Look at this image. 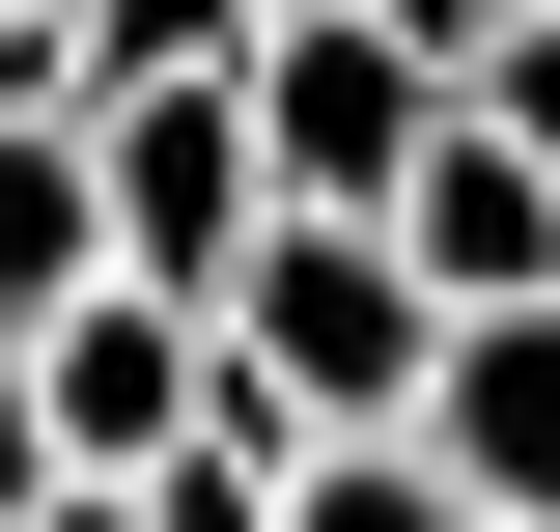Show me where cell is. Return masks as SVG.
Returning a JSON list of instances; mask_svg holds the SVG:
<instances>
[{
  "label": "cell",
  "instance_id": "15",
  "mask_svg": "<svg viewBox=\"0 0 560 532\" xmlns=\"http://www.w3.org/2000/svg\"><path fill=\"white\" fill-rule=\"evenodd\" d=\"M28 28H84V0H28Z\"/></svg>",
  "mask_w": 560,
  "mask_h": 532
},
{
  "label": "cell",
  "instance_id": "3",
  "mask_svg": "<svg viewBox=\"0 0 560 532\" xmlns=\"http://www.w3.org/2000/svg\"><path fill=\"white\" fill-rule=\"evenodd\" d=\"M420 140H448V57H393V28H337V0H280V57H253V169H280V224H393Z\"/></svg>",
  "mask_w": 560,
  "mask_h": 532
},
{
  "label": "cell",
  "instance_id": "6",
  "mask_svg": "<svg viewBox=\"0 0 560 532\" xmlns=\"http://www.w3.org/2000/svg\"><path fill=\"white\" fill-rule=\"evenodd\" d=\"M420 476L477 532H560V309H477L448 336V393H420Z\"/></svg>",
  "mask_w": 560,
  "mask_h": 532
},
{
  "label": "cell",
  "instance_id": "9",
  "mask_svg": "<svg viewBox=\"0 0 560 532\" xmlns=\"http://www.w3.org/2000/svg\"><path fill=\"white\" fill-rule=\"evenodd\" d=\"M280 532H477V505H448L420 449H308V476H280Z\"/></svg>",
  "mask_w": 560,
  "mask_h": 532
},
{
  "label": "cell",
  "instance_id": "11",
  "mask_svg": "<svg viewBox=\"0 0 560 532\" xmlns=\"http://www.w3.org/2000/svg\"><path fill=\"white\" fill-rule=\"evenodd\" d=\"M477 113H504V140H533V169H560V0H533V28H504V57H477Z\"/></svg>",
  "mask_w": 560,
  "mask_h": 532
},
{
  "label": "cell",
  "instance_id": "16",
  "mask_svg": "<svg viewBox=\"0 0 560 532\" xmlns=\"http://www.w3.org/2000/svg\"><path fill=\"white\" fill-rule=\"evenodd\" d=\"M504 28H533V0H504Z\"/></svg>",
  "mask_w": 560,
  "mask_h": 532
},
{
  "label": "cell",
  "instance_id": "5",
  "mask_svg": "<svg viewBox=\"0 0 560 532\" xmlns=\"http://www.w3.org/2000/svg\"><path fill=\"white\" fill-rule=\"evenodd\" d=\"M28 393H57V476H113V505H140V476H168V420L224 393V336L113 280V309H57V336H28Z\"/></svg>",
  "mask_w": 560,
  "mask_h": 532
},
{
  "label": "cell",
  "instance_id": "1",
  "mask_svg": "<svg viewBox=\"0 0 560 532\" xmlns=\"http://www.w3.org/2000/svg\"><path fill=\"white\" fill-rule=\"evenodd\" d=\"M224 365H253L308 449H420V393H448V309L393 280V224H280V253L224 280Z\"/></svg>",
  "mask_w": 560,
  "mask_h": 532
},
{
  "label": "cell",
  "instance_id": "8",
  "mask_svg": "<svg viewBox=\"0 0 560 532\" xmlns=\"http://www.w3.org/2000/svg\"><path fill=\"white\" fill-rule=\"evenodd\" d=\"M28 57H57V113H140V84H253L280 0H84V28H28Z\"/></svg>",
  "mask_w": 560,
  "mask_h": 532
},
{
  "label": "cell",
  "instance_id": "10",
  "mask_svg": "<svg viewBox=\"0 0 560 532\" xmlns=\"http://www.w3.org/2000/svg\"><path fill=\"white\" fill-rule=\"evenodd\" d=\"M28 505H84V476H57V393H28V336H0V532H28Z\"/></svg>",
  "mask_w": 560,
  "mask_h": 532
},
{
  "label": "cell",
  "instance_id": "2",
  "mask_svg": "<svg viewBox=\"0 0 560 532\" xmlns=\"http://www.w3.org/2000/svg\"><path fill=\"white\" fill-rule=\"evenodd\" d=\"M84 169H113V280L224 336V280L280 253V169H253V84H140V113H84Z\"/></svg>",
  "mask_w": 560,
  "mask_h": 532
},
{
  "label": "cell",
  "instance_id": "4",
  "mask_svg": "<svg viewBox=\"0 0 560 532\" xmlns=\"http://www.w3.org/2000/svg\"><path fill=\"white\" fill-rule=\"evenodd\" d=\"M393 280H420L448 336H477V309H560V169L477 113V84H448V140L393 169Z\"/></svg>",
  "mask_w": 560,
  "mask_h": 532
},
{
  "label": "cell",
  "instance_id": "14",
  "mask_svg": "<svg viewBox=\"0 0 560 532\" xmlns=\"http://www.w3.org/2000/svg\"><path fill=\"white\" fill-rule=\"evenodd\" d=\"M28 532H140V505H113V476H84V505H28Z\"/></svg>",
  "mask_w": 560,
  "mask_h": 532
},
{
  "label": "cell",
  "instance_id": "13",
  "mask_svg": "<svg viewBox=\"0 0 560 532\" xmlns=\"http://www.w3.org/2000/svg\"><path fill=\"white\" fill-rule=\"evenodd\" d=\"M0 113H57V57H28V0H0Z\"/></svg>",
  "mask_w": 560,
  "mask_h": 532
},
{
  "label": "cell",
  "instance_id": "7",
  "mask_svg": "<svg viewBox=\"0 0 560 532\" xmlns=\"http://www.w3.org/2000/svg\"><path fill=\"white\" fill-rule=\"evenodd\" d=\"M113 309V169H84V113H0V336Z\"/></svg>",
  "mask_w": 560,
  "mask_h": 532
},
{
  "label": "cell",
  "instance_id": "12",
  "mask_svg": "<svg viewBox=\"0 0 560 532\" xmlns=\"http://www.w3.org/2000/svg\"><path fill=\"white\" fill-rule=\"evenodd\" d=\"M337 28H393V57H448V84L504 57V0H337Z\"/></svg>",
  "mask_w": 560,
  "mask_h": 532
}]
</instances>
